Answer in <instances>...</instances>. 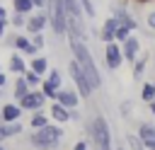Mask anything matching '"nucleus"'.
Instances as JSON below:
<instances>
[{"label": "nucleus", "instance_id": "f257e3e1", "mask_svg": "<svg viewBox=\"0 0 155 150\" xmlns=\"http://www.w3.org/2000/svg\"><path fill=\"white\" fill-rule=\"evenodd\" d=\"M68 48H70V53H73V60L80 65V70H82L85 77L90 80L92 90H99V87H102V73H99V68H97V63H94L92 51L87 48V41L75 39V36H68Z\"/></svg>", "mask_w": 155, "mask_h": 150}, {"label": "nucleus", "instance_id": "f03ea898", "mask_svg": "<svg viewBox=\"0 0 155 150\" xmlns=\"http://www.w3.org/2000/svg\"><path fill=\"white\" fill-rule=\"evenodd\" d=\"M29 145L34 148V150H56V148H61V140H63V128L58 126V123H48V126H44V128H39V131H29Z\"/></svg>", "mask_w": 155, "mask_h": 150}, {"label": "nucleus", "instance_id": "7ed1b4c3", "mask_svg": "<svg viewBox=\"0 0 155 150\" xmlns=\"http://www.w3.org/2000/svg\"><path fill=\"white\" fill-rule=\"evenodd\" d=\"M85 128H87V135H90V143H92L94 150H114L111 128H109V121L102 114H94Z\"/></svg>", "mask_w": 155, "mask_h": 150}, {"label": "nucleus", "instance_id": "20e7f679", "mask_svg": "<svg viewBox=\"0 0 155 150\" xmlns=\"http://www.w3.org/2000/svg\"><path fill=\"white\" fill-rule=\"evenodd\" d=\"M46 12H48V27H51V31L58 39H63L65 31H68V12H65L63 0H51L48 7H46Z\"/></svg>", "mask_w": 155, "mask_h": 150}, {"label": "nucleus", "instance_id": "39448f33", "mask_svg": "<svg viewBox=\"0 0 155 150\" xmlns=\"http://www.w3.org/2000/svg\"><path fill=\"white\" fill-rule=\"evenodd\" d=\"M68 73H70V77H73V90L78 92V97L80 99H90L92 94H94V90H92V85H90V80L85 77V73L80 70V65L70 58V63H68Z\"/></svg>", "mask_w": 155, "mask_h": 150}, {"label": "nucleus", "instance_id": "423d86ee", "mask_svg": "<svg viewBox=\"0 0 155 150\" xmlns=\"http://www.w3.org/2000/svg\"><path fill=\"white\" fill-rule=\"evenodd\" d=\"M61 87H63V75H61V70H58V68H48V73L44 75L39 90L44 92V97H46L48 102H53V99H56V92H58Z\"/></svg>", "mask_w": 155, "mask_h": 150}, {"label": "nucleus", "instance_id": "0eeeda50", "mask_svg": "<svg viewBox=\"0 0 155 150\" xmlns=\"http://www.w3.org/2000/svg\"><path fill=\"white\" fill-rule=\"evenodd\" d=\"M19 109L22 111H27V114H34V111H44V106L48 104V99L44 97V92L41 90H29L19 102Z\"/></svg>", "mask_w": 155, "mask_h": 150}, {"label": "nucleus", "instance_id": "6e6552de", "mask_svg": "<svg viewBox=\"0 0 155 150\" xmlns=\"http://www.w3.org/2000/svg\"><path fill=\"white\" fill-rule=\"evenodd\" d=\"M48 27V12L46 10H34L31 15H27V36H34V34H44V29Z\"/></svg>", "mask_w": 155, "mask_h": 150}, {"label": "nucleus", "instance_id": "1a4fd4ad", "mask_svg": "<svg viewBox=\"0 0 155 150\" xmlns=\"http://www.w3.org/2000/svg\"><path fill=\"white\" fill-rule=\"evenodd\" d=\"M121 63H124L121 46H119L116 41H111V44H104V65H107L109 70H119V68H121Z\"/></svg>", "mask_w": 155, "mask_h": 150}, {"label": "nucleus", "instance_id": "9d476101", "mask_svg": "<svg viewBox=\"0 0 155 150\" xmlns=\"http://www.w3.org/2000/svg\"><path fill=\"white\" fill-rule=\"evenodd\" d=\"M119 46H121L124 60H128V63H133V60L140 56V39H138L136 34H128V39H124Z\"/></svg>", "mask_w": 155, "mask_h": 150}, {"label": "nucleus", "instance_id": "9b49d317", "mask_svg": "<svg viewBox=\"0 0 155 150\" xmlns=\"http://www.w3.org/2000/svg\"><path fill=\"white\" fill-rule=\"evenodd\" d=\"M136 135L143 140L145 150H155V123H153V121H140Z\"/></svg>", "mask_w": 155, "mask_h": 150}, {"label": "nucleus", "instance_id": "f8f14e48", "mask_svg": "<svg viewBox=\"0 0 155 150\" xmlns=\"http://www.w3.org/2000/svg\"><path fill=\"white\" fill-rule=\"evenodd\" d=\"M53 102H58V104L65 106V109H78L80 97H78V92H75L73 87H61V90L56 92V99H53Z\"/></svg>", "mask_w": 155, "mask_h": 150}, {"label": "nucleus", "instance_id": "ddd939ff", "mask_svg": "<svg viewBox=\"0 0 155 150\" xmlns=\"http://www.w3.org/2000/svg\"><path fill=\"white\" fill-rule=\"evenodd\" d=\"M22 109H19V104L17 102H5V104H0V121L2 123H12V121H19L22 119Z\"/></svg>", "mask_w": 155, "mask_h": 150}, {"label": "nucleus", "instance_id": "4468645a", "mask_svg": "<svg viewBox=\"0 0 155 150\" xmlns=\"http://www.w3.org/2000/svg\"><path fill=\"white\" fill-rule=\"evenodd\" d=\"M15 51H17V53H22L27 60H29L31 56H36V53H39V51L31 46V39H29L27 34H17V41H15Z\"/></svg>", "mask_w": 155, "mask_h": 150}, {"label": "nucleus", "instance_id": "2eb2a0df", "mask_svg": "<svg viewBox=\"0 0 155 150\" xmlns=\"http://www.w3.org/2000/svg\"><path fill=\"white\" fill-rule=\"evenodd\" d=\"M27 68H29L31 73H36L39 77H44V75L48 73V68H51V65H48V58H46V56L36 53V56H31V58L27 60Z\"/></svg>", "mask_w": 155, "mask_h": 150}, {"label": "nucleus", "instance_id": "dca6fc26", "mask_svg": "<svg viewBox=\"0 0 155 150\" xmlns=\"http://www.w3.org/2000/svg\"><path fill=\"white\" fill-rule=\"evenodd\" d=\"M48 119L53 121V123H68L70 121V109H65V106H61L58 102H51V106H48Z\"/></svg>", "mask_w": 155, "mask_h": 150}, {"label": "nucleus", "instance_id": "f3484780", "mask_svg": "<svg viewBox=\"0 0 155 150\" xmlns=\"http://www.w3.org/2000/svg\"><path fill=\"white\" fill-rule=\"evenodd\" d=\"M116 27H119V22L109 15L107 19H104V24H102V29L97 31V36L102 39V44H111L114 41V31H116Z\"/></svg>", "mask_w": 155, "mask_h": 150}, {"label": "nucleus", "instance_id": "a211bd4d", "mask_svg": "<svg viewBox=\"0 0 155 150\" xmlns=\"http://www.w3.org/2000/svg\"><path fill=\"white\" fill-rule=\"evenodd\" d=\"M7 68H10L12 75H24V73H27V58L15 51V53L10 56V60H7Z\"/></svg>", "mask_w": 155, "mask_h": 150}, {"label": "nucleus", "instance_id": "6ab92c4d", "mask_svg": "<svg viewBox=\"0 0 155 150\" xmlns=\"http://www.w3.org/2000/svg\"><path fill=\"white\" fill-rule=\"evenodd\" d=\"M48 123H51V119H48L46 111H34V114L29 116V128H31V131H39V128H44V126H48Z\"/></svg>", "mask_w": 155, "mask_h": 150}, {"label": "nucleus", "instance_id": "aec40b11", "mask_svg": "<svg viewBox=\"0 0 155 150\" xmlns=\"http://www.w3.org/2000/svg\"><path fill=\"white\" fill-rule=\"evenodd\" d=\"M27 92H29V85L24 82L22 75H17V80H15V85H12V102H19Z\"/></svg>", "mask_w": 155, "mask_h": 150}, {"label": "nucleus", "instance_id": "412c9836", "mask_svg": "<svg viewBox=\"0 0 155 150\" xmlns=\"http://www.w3.org/2000/svg\"><path fill=\"white\" fill-rule=\"evenodd\" d=\"M145 68H148V56H138V58L133 60V65H131V75H133V80H140L143 73H145Z\"/></svg>", "mask_w": 155, "mask_h": 150}, {"label": "nucleus", "instance_id": "4be33fe9", "mask_svg": "<svg viewBox=\"0 0 155 150\" xmlns=\"http://www.w3.org/2000/svg\"><path fill=\"white\" fill-rule=\"evenodd\" d=\"M148 2V10H145V29H150L155 34V0H143Z\"/></svg>", "mask_w": 155, "mask_h": 150}, {"label": "nucleus", "instance_id": "5701e85b", "mask_svg": "<svg viewBox=\"0 0 155 150\" xmlns=\"http://www.w3.org/2000/svg\"><path fill=\"white\" fill-rule=\"evenodd\" d=\"M12 12L31 15V12H34V5H31V0H12Z\"/></svg>", "mask_w": 155, "mask_h": 150}, {"label": "nucleus", "instance_id": "b1692460", "mask_svg": "<svg viewBox=\"0 0 155 150\" xmlns=\"http://www.w3.org/2000/svg\"><path fill=\"white\" fill-rule=\"evenodd\" d=\"M140 99H143L145 104H150V102L155 99V85H153V82H143V87H140Z\"/></svg>", "mask_w": 155, "mask_h": 150}, {"label": "nucleus", "instance_id": "393cba45", "mask_svg": "<svg viewBox=\"0 0 155 150\" xmlns=\"http://www.w3.org/2000/svg\"><path fill=\"white\" fill-rule=\"evenodd\" d=\"M126 150H145V145L136 133H126Z\"/></svg>", "mask_w": 155, "mask_h": 150}, {"label": "nucleus", "instance_id": "a878e982", "mask_svg": "<svg viewBox=\"0 0 155 150\" xmlns=\"http://www.w3.org/2000/svg\"><path fill=\"white\" fill-rule=\"evenodd\" d=\"M7 22H10V27H15V29H24V24H27V15L12 12V15H7Z\"/></svg>", "mask_w": 155, "mask_h": 150}, {"label": "nucleus", "instance_id": "bb28decb", "mask_svg": "<svg viewBox=\"0 0 155 150\" xmlns=\"http://www.w3.org/2000/svg\"><path fill=\"white\" fill-rule=\"evenodd\" d=\"M22 77H24V82L29 85V90H39V85H41V80H44V77H39L36 73H31L29 68H27V73H24Z\"/></svg>", "mask_w": 155, "mask_h": 150}, {"label": "nucleus", "instance_id": "cd10ccee", "mask_svg": "<svg viewBox=\"0 0 155 150\" xmlns=\"http://www.w3.org/2000/svg\"><path fill=\"white\" fill-rule=\"evenodd\" d=\"M78 5H80V10H82V15H85V17H90V19H92V17L97 15V7H94V2H92V0H78Z\"/></svg>", "mask_w": 155, "mask_h": 150}, {"label": "nucleus", "instance_id": "c85d7f7f", "mask_svg": "<svg viewBox=\"0 0 155 150\" xmlns=\"http://www.w3.org/2000/svg\"><path fill=\"white\" fill-rule=\"evenodd\" d=\"M5 128H7V135H10V138H15V135H19V133L24 131L22 121H12V123H5Z\"/></svg>", "mask_w": 155, "mask_h": 150}, {"label": "nucleus", "instance_id": "c756f323", "mask_svg": "<svg viewBox=\"0 0 155 150\" xmlns=\"http://www.w3.org/2000/svg\"><path fill=\"white\" fill-rule=\"evenodd\" d=\"M29 39H31V46H34L36 51H41V48L46 46V36H44V34H34V36H29Z\"/></svg>", "mask_w": 155, "mask_h": 150}, {"label": "nucleus", "instance_id": "7c9ffc66", "mask_svg": "<svg viewBox=\"0 0 155 150\" xmlns=\"http://www.w3.org/2000/svg\"><path fill=\"white\" fill-rule=\"evenodd\" d=\"M119 111H121V116H124V119H128V116H131V102H128V99H124V102L119 104Z\"/></svg>", "mask_w": 155, "mask_h": 150}, {"label": "nucleus", "instance_id": "2f4dec72", "mask_svg": "<svg viewBox=\"0 0 155 150\" xmlns=\"http://www.w3.org/2000/svg\"><path fill=\"white\" fill-rule=\"evenodd\" d=\"M2 41H5V46H10V48H15V41H17V34L12 31V34H5L2 36Z\"/></svg>", "mask_w": 155, "mask_h": 150}, {"label": "nucleus", "instance_id": "473e14b6", "mask_svg": "<svg viewBox=\"0 0 155 150\" xmlns=\"http://www.w3.org/2000/svg\"><path fill=\"white\" fill-rule=\"evenodd\" d=\"M48 2H51V0H31L34 10H46V7H48Z\"/></svg>", "mask_w": 155, "mask_h": 150}, {"label": "nucleus", "instance_id": "72a5a7b5", "mask_svg": "<svg viewBox=\"0 0 155 150\" xmlns=\"http://www.w3.org/2000/svg\"><path fill=\"white\" fill-rule=\"evenodd\" d=\"M7 29H10V22H7V19H0V39L7 34Z\"/></svg>", "mask_w": 155, "mask_h": 150}, {"label": "nucleus", "instance_id": "f704fd0d", "mask_svg": "<svg viewBox=\"0 0 155 150\" xmlns=\"http://www.w3.org/2000/svg\"><path fill=\"white\" fill-rule=\"evenodd\" d=\"M7 82H10V80H7V73L2 70V73H0V90H2V92H5V87H7Z\"/></svg>", "mask_w": 155, "mask_h": 150}, {"label": "nucleus", "instance_id": "c9c22d12", "mask_svg": "<svg viewBox=\"0 0 155 150\" xmlns=\"http://www.w3.org/2000/svg\"><path fill=\"white\" fill-rule=\"evenodd\" d=\"M10 135H7V128H5V123H0V143H5Z\"/></svg>", "mask_w": 155, "mask_h": 150}, {"label": "nucleus", "instance_id": "e433bc0d", "mask_svg": "<svg viewBox=\"0 0 155 150\" xmlns=\"http://www.w3.org/2000/svg\"><path fill=\"white\" fill-rule=\"evenodd\" d=\"M70 121H82V116H80L78 109H70Z\"/></svg>", "mask_w": 155, "mask_h": 150}, {"label": "nucleus", "instance_id": "4c0bfd02", "mask_svg": "<svg viewBox=\"0 0 155 150\" xmlns=\"http://www.w3.org/2000/svg\"><path fill=\"white\" fill-rule=\"evenodd\" d=\"M73 150H87V140H78V143L73 145Z\"/></svg>", "mask_w": 155, "mask_h": 150}, {"label": "nucleus", "instance_id": "58836bf2", "mask_svg": "<svg viewBox=\"0 0 155 150\" xmlns=\"http://www.w3.org/2000/svg\"><path fill=\"white\" fill-rule=\"evenodd\" d=\"M7 15H10V12H7V7L0 2V19H7Z\"/></svg>", "mask_w": 155, "mask_h": 150}, {"label": "nucleus", "instance_id": "ea45409f", "mask_svg": "<svg viewBox=\"0 0 155 150\" xmlns=\"http://www.w3.org/2000/svg\"><path fill=\"white\" fill-rule=\"evenodd\" d=\"M148 109H150V114L155 116V102H150V104H148Z\"/></svg>", "mask_w": 155, "mask_h": 150}, {"label": "nucleus", "instance_id": "a19ab883", "mask_svg": "<svg viewBox=\"0 0 155 150\" xmlns=\"http://www.w3.org/2000/svg\"><path fill=\"white\" fill-rule=\"evenodd\" d=\"M114 150H126V145H116V148H114Z\"/></svg>", "mask_w": 155, "mask_h": 150}, {"label": "nucleus", "instance_id": "79ce46f5", "mask_svg": "<svg viewBox=\"0 0 155 150\" xmlns=\"http://www.w3.org/2000/svg\"><path fill=\"white\" fill-rule=\"evenodd\" d=\"M2 97H5V92H2V90H0V102H2Z\"/></svg>", "mask_w": 155, "mask_h": 150}, {"label": "nucleus", "instance_id": "37998d69", "mask_svg": "<svg viewBox=\"0 0 155 150\" xmlns=\"http://www.w3.org/2000/svg\"><path fill=\"white\" fill-rule=\"evenodd\" d=\"M0 150H5V148H2V143H0Z\"/></svg>", "mask_w": 155, "mask_h": 150}, {"label": "nucleus", "instance_id": "c03bdc74", "mask_svg": "<svg viewBox=\"0 0 155 150\" xmlns=\"http://www.w3.org/2000/svg\"><path fill=\"white\" fill-rule=\"evenodd\" d=\"M0 73H2V65H0Z\"/></svg>", "mask_w": 155, "mask_h": 150}, {"label": "nucleus", "instance_id": "a18cd8bd", "mask_svg": "<svg viewBox=\"0 0 155 150\" xmlns=\"http://www.w3.org/2000/svg\"><path fill=\"white\" fill-rule=\"evenodd\" d=\"M153 68H155V65H153Z\"/></svg>", "mask_w": 155, "mask_h": 150}, {"label": "nucleus", "instance_id": "49530a36", "mask_svg": "<svg viewBox=\"0 0 155 150\" xmlns=\"http://www.w3.org/2000/svg\"><path fill=\"white\" fill-rule=\"evenodd\" d=\"M153 102H155V99H153Z\"/></svg>", "mask_w": 155, "mask_h": 150}]
</instances>
